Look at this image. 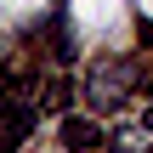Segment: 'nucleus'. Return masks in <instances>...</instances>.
I'll list each match as a JSON object with an SVG mask.
<instances>
[{"label":"nucleus","instance_id":"1","mask_svg":"<svg viewBox=\"0 0 153 153\" xmlns=\"http://www.w3.org/2000/svg\"><path fill=\"white\" fill-rule=\"evenodd\" d=\"M125 85H131V68L119 57L97 62V74H91V108H119L125 102Z\"/></svg>","mask_w":153,"mask_h":153},{"label":"nucleus","instance_id":"2","mask_svg":"<svg viewBox=\"0 0 153 153\" xmlns=\"http://www.w3.org/2000/svg\"><path fill=\"white\" fill-rule=\"evenodd\" d=\"M97 142H102V131H97L91 114H68V119H62V148L68 153H91Z\"/></svg>","mask_w":153,"mask_h":153},{"label":"nucleus","instance_id":"3","mask_svg":"<svg viewBox=\"0 0 153 153\" xmlns=\"http://www.w3.org/2000/svg\"><path fill=\"white\" fill-rule=\"evenodd\" d=\"M108 153H153V142L142 131H114V136H108Z\"/></svg>","mask_w":153,"mask_h":153},{"label":"nucleus","instance_id":"4","mask_svg":"<svg viewBox=\"0 0 153 153\" xmlns=\"http://www.w3.org/2000/svg\"><path fill=\"white\" fill-rule=\"evenodd\" d=\"M148 131H153V108H148Z\"/></svg>","mask_w":153,"mask_h":153}]
</instances>
